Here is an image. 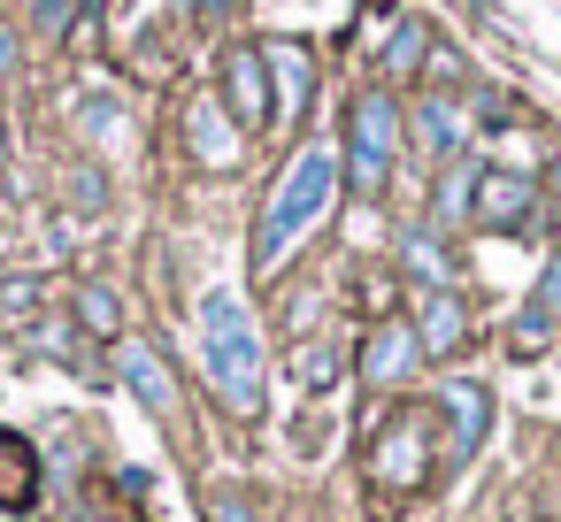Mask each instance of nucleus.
Masks as SVG:
<instances>
[{
	"mask_svg": "<svg viewBox=\"0 0 561 522\" xmlns=\"http://www.w3.org/2000/svg\"><path fill=\"white\" fill-rule=\"evenodd\" d=\"M339 185H346V170H339V154L331 147H300L293 162H285V177H277V193H270V208H262V231H254V269H277L323 216H331V200H339Z\"/></svg>",
	"mask_w": 561,
	"mask_h": 522,
	"instance_id": "nucleus-1",
	"label": "nucleus"
},
{
	"mask_svg": "<svg viewBox=\"0 0 561 522\" xmlns=\"http://www.w3.org/2000/svg\"><path fill=\"white\" fill-rule=\"evenodd\" d=\"M201 361H208V376H216L231 415L262 407V330L239 308V292H208L201 300Z\"/></svg>",
	"mask_w": 561,
	"mask_h": 522,
	"instance_id": "nucleus-2",
	"label": "nucleus"
},
{
	"mask_svg": "<svg viewBox=\"0 0 561 522\" xmlns=\"http://www.w3.org/2000/svg\"><path fill=\"white\" fill-rule=\"evenodd\" d=\"M392 154H400V108H392L385 93H362L354 116H346V154H339L346 185H354V193H377V185L392 177Z\"/></svg>",
	"mask_w": 561,
	"mask_h": 522,
	"instance_id": "nucleus-3",
	"label": "nucleus"
},
{
	"mask_svg": "<svg viewBox=\"0 0 561 522\" xmlns=\"http://www.w3.org/2000/svg\"><path fill=\"white\" fill-rule=\"evenodd\" d=\"M423 468H431V415H415V407H408V415H392V422L369 438V476H385V484H400V491H408Z\"/></svg>",
	"mask_w": 561,
	"mask_h": 522,
	"instance_id": "nucleus-4",
	"label": "nucleus"
},
{
	"mask_svg": "<svg viewBox=\"0 0 561 522\" xmlns=\"http://www.w3.org/2000/svg\"><path fill=\"white\" fill-rule=\"evenodd\" d=\"M438 415H446V461H454V468H461V461H477V445H484V422H492V399H484V384H469V376L438 384Z\"/></svg>",
	"mask_w": 561,
	"mask_h": 522,
	"instance_id": "nucleus-5",
	"label": "nucleus"
},
{
	"mask_svg": "<svg viewBox=\"0 0 561 522\" xmlns=\"http://www.w3.org/2000/svg\"><path fill=\"white\" fill-rule=\"evenodd\" d=\"M224 101H231V116L239 124H277V101H270V62L254 55V47H231L224 55Z\"/></svg>",
	"mask_w": 561,
	"mask_h": 522,
	"instance_id": "nucleus-6",
	"label": "nucleus"
},
{
	"mask_svg": "<svg viewBox=\"0 0 561 522\" xmlns=\"http://www.w3.org/2000/svg\"><path fill=\"white\" fill-rule=\"evenodd\" d=\"M530 208H538L530 177H515V170H484V177H477L469 216H477L484 231H523V223H530Z\"/></svg>",
	"mask_w": 561,
	"mask_h": 522,
	"instance_id": "nucleus-7",
	"label": "nucleus"
},
{
	"mask_svg": "<svg viewBox=\"0 0 561 522\" xmlns=\"http://www.w3.org/2000/svg\"><path fill=\"white\" fill-rule=\"evenodd\" d=\"M116 369H124V384H131V399L154 415V422H170L178 415V376L162 369V353L147 346V338H124V353H116Z\"/></svg>",
	"mask_w": 561,
	"mask_h": 522,
	"instance_id": "nucleus-8",
	"label": "nucleus"
},
{
	"mask_svg": "<svg viewBox=\"0 0 561 522\" xmlns=\"http://www.w3.org/2000/svg\"><path fill=\"white\" fill-rule=\"evenodd\" d=\"M415 361H423L415 323H377V330L362 338V376H369V384H408Z\"/></svg>",
	"mask_w": 561,
	"mask_h": 522,
	"instance_id": "nucleus-9",
	"label": "nucleus"
},
{
	"mask_svg": "<svg viewBox=\"0 0 561 522\" xmlns=\"http://www.w3.org/2000/svg\"><path fill=\"white\" fill-rule=\"evenodd\" d=\"M408 323H415V338H423V353H454V346L469 338V315H461V300H454V292H423Z\"/></svg>",
	"mask_w": 561,
	"mask_h": 522,
	"instance_id": "nucleus-10",
	"label": "nucleus"
},
{
	"mask_svg": "<svg viewBox=\"0 0 561 522\" xmlns=\"http://www.w3.org/2000/svg\"><path fill=\"white\" fill-rule=\"evenodd\" d=\"M185 131H193V154H201L208 170H231V162H239V131L224 124V108H216V101H193Z\"/></svg>",
	"mask_w": 561,
	"mask_h": 522,
	"instance_id": "nucleus-11",
	"label": "nucleus"
},
{
	"mask_svg": "<svg viewBox=\"0 0 561 522\" xmlns=\"http://www.w3.org/2000/svg\"><path fill=\"white\" fill-rule=\"evenodd\" d=\"M262 62H270V78H277V116H300V108H308V78H316V70H308V55L277 39Z\"/></svg>",
	"mask_w": 561,
	"mask_h": 522,
	"instance_id": "nucleus-12",
	"label": "nucleus"
},
{
	"mask_svg": "<svg viewBox=\"0 0 561 522\" xmlns=\"http://www.w3.org/2000/svg\"><path fill=\"white\" fill-rule=\"evenodd\" d=\"M32 484H39L32 445H24L16 430H0V507H24V499H32Z\"/></svg>",
	"mask_w": 561,
	"mask_h": 522,
	"instance_id": "nucleus-13",
	"label": "nucleus"
},
{
	"mask_svg": "<svg viewBox=\"0 0 561 522\" xmlns=\"http://www.w3.org/2000/svg\"><path fill=\"white\" fill-rule=\"evenodd\" d=\"M415 139H423V154H454L461 147V108L454 101H423L415 108Z\"/></svg>",
	"mask_w": 561,
	"mask_h": 522,
	"instance_id": "nucleus-14",
	"label": "nucleus"
},
{
	"mask_svg": "<svg viewBox=\"0 0 561 522\" xmlns=\"http://www.w3.org/2000/svg\"><path fill=\"white\" fill-rule=\"evenodd\" d=\"M78 323L101 330V338H116V330H124V300H116L108 285H85V292H78Z\"/></svg>",
	"mask_w": 561,
	"mask_h": 522,
	"instance_id": "nucleus-15",
	"label": "nucleus"
},
{
	"mask_svg": "<svg viewBox=\"0 0 561 522\" xmlns=\"http://www.w3.org/2000/svg\"><path fill=\"white\" fill-rule=\"evenodd\" d=\"M408 262H415V269L431 277V292H446V254L431 246V231H415V239H408Z\"/></svg>",
	"mask_w": 561,
	"mask_h": 522,
	"instance_id": "nucleus-16",
	"label": "nucleus"
},
{
	"mask_svg": "<svg viewBox=\"0 0 561 522\" xmlns=\"http://www.w3.org/2000/svg\"><path fill=\"white\" fill-rule=\"evenodd\" d=\"M415 55H423V24H400L385 47V70H415Z\"/></svg>",
	"mask_w": 561,
	"mask_h": 522,
	"instance_id": "nucleus-17",
	"label": "nucleus"
},
{
	"mask_svg": "<svg viewBox=\"0 0 561 522\" xmlns=\"http://www.w3.org/2000/svg\"><path fill=\"white\" fill-rule=\"evenodd\" d=\"M300 376H308V392H323V384L339 376V353H331V346H308V353H300Z\"/></svg>",
	"mask_w": 561,
	"mask_h": 522,
	"instance_id": "nucleus-18",
	"label": "nucleus"
},
{
	"mask_svg": "<svg viewBox=\"0 0 561 522\" xmlns=\"http://www.w3.org/2000/svg\"><path fill=\"white\" fill-rule=\"evenodd\" d=\"M538 308L561 323V262H546V277H538Z\"/></svg>",
	"mask_w": 561,
	"mask_h": 522,
	"instance_id": "nucleus-19",
	"label": "nucleus"
},
{
	"mask_svg": "<svg viewBox=\"0 0 561 522\" xmlns=\"http://www.w3.org/2000/svg\"><path fill=\"white\" fill-rule=\"evenodd\" d=\"M216 522H254V507H247V491H224V499H216Z\"/></svg>",
	"mask_w": 561,
	"mask_h": 522,
	"instance_id": "nucleus-20",
	"label": "nucleus"
},
{
	"mask_svg": "<svg viewBox=\"0 0 561 522\" xmlns=\"http://www.w3.org/2000/svg\"><path fill=\"white\" fill-rule=\"evenodd\" d=\"M9 70H16V39H9V32H0V78H9Z\"/></svg>",
	"mask_w": 561,
	"mask_h": 522,
	"instance_id": "nucleus-21",
	"label": "nucleus"
},
{
	"mask_svg": "<svg viewBox=\"0 0 561 522\" xmlns=\"http://www.w3.org/2000/svg\"><path fill=\"white\" fill-rule=\"evenodd\" d=\"M553 177H561V154H553Z\"/></svg>",
	"mask_w": 561,
	"mask_h": 522,
	"instance_id": "nucleus-22",
	"label": "nucleus"
}]
</instances>
